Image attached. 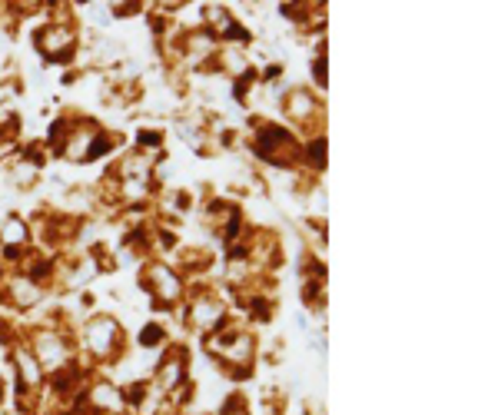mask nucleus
<instances>
[{"mask_svg": "<svg viewBox=\"0 0 498 415\" xmlns=\"http://www.w3.org/2000/svg\"><path fill=\"white\" fill-rule=\"evenodd\" d=\"M83 342H87V353L93 359H110L116 355L120 342H123V332L116 326V319L110 315H93L87 326H83Z\"/></svg>", "mask_w": 498, "mask_h": 415, "instance_id": "f257e3e1", "label": "nucleus"}, {"mask_svg": "<svg viewBox=\"0 0 498 415\" xmlns=\"http://www.w3.org/2000/svg\"><path fill=\"white\" fill-rule=\"evenodd\" d=\"M34 43H37V50H40L43 60L64 63V60L74 57V50H77V34H74L67 24H47V27H40L37 30Z\"/></svg>", "mask_w": 498, "mask_h": 415, "instance_id": "f03ea898", "label": "nucleus"}, {"mask_svg": "<svg viewBox=\"0 0 498 415\" xmlns=\"http://www.w3.org/2000/svg\"><path fill=\"white\" fill-rule=\"evenodd\" d=\"M30 353L34 359L40 362V369H47V372H57V369H67L70 365V346L60 332H37L34 342H30Z\"/></svg>", "mask_w": 498, "mask_h": 415, "instance_id": "7ed1b4c3", "label": "nucleus"}, {"mask_svg": "<svg viewBox=\"0 0 498 415\" xmlns=\"http://www.w3.org/2000/svg\"><path fill=\"white\" fill-rule=\"evenodd\" d=\"M226 319V306H223V299L219 296H213V292H200V296H193L190 302V326L200 329V332H213V329H219V322Z\"/></svg>", "mask_w": 498, "mask_h": 415, "instance_id": "20e7f679", "label": "nucleus"}, {"mask_svg": "<svg viewBox=\"0 0 498 415\" xmlns=\"http://www.w3.org/2000/svg\"><path fill=\"white\" fill-rule=\"evenodd\" d=\"M146 290L153 292L156 302H177L179 292H183V283H179V276L173 273V269H166L163 263L156 266H146Z\"/></svg>", "mask_w": 498, "mask_h": 415, "instance_id": "39448f33", "label": "nucleus"}, {"mask_svg": "<svg viewBox=\"0 0 498 415\" xmlns=\"http://www.w3.org/2000/svg\"><path fill=\"white\" fill-rule=\"evenodd\" d=\"M13 369H17V379H20V389H37L40 379H43V369L34 359L30 349H17L13 353Z\"/></svg>", "mask_w": 498, "mask_h": 415, "instance_id": "423d86ee", "label": "nucleus"}, {"mask_svg": "<svg viewBox=\"0 0 498 415\" xmlns=\"http://www.w3.org/2000/svg\"><path fill=\"white\" fill-rule=\"evenodd\" d=\"M7 299H11V306H17V309H27V306H34V302L40 299V286L30 276H13L11 283H7Z\"/></svg>", "mask_w": 498, "mask_h": 415, "instance_id": "0eeeda50", "label": "nucleus"}, {"mask_svg": "<svg viewBox=\"0 0 498 415\" xmlns=\"http://www.w3.org/2000/svg\"><path fill=\"white\" fill-rule=\"evenodd\" d=\"M316 110H319V103H316V97H312L309 90H293V93L286 97V114L293 116V120H299V123L312 120Z\"/></svg>", "mask_w": 498, "mask_h": 415, "instance_id": "6e6552de", "label": "nucleus"}, {"mask_svg": "<svg viewBox=\"0 0 498 415\" xmlns=\"http://www.w3.org/2000/svg\"><path fill=\"white\" fill-rule=\"evenodd\" d=\"M27 239H30V229L20 223V219H7L4 229H0V243H4V256H20L27 246Z\"/></svg>", "mask_w": 498, "mask_h": 415, "instance_id": "1a4fd4ad", "label": "nucleus"}, {"mask_svg": "<svg viewBox=\"0 0 498 415\" xmlns=\"http://www.w3.org/2000/svg\"><path fill=\"white\" fill-rule=\"evenodd\" d=\"M11 179L17 183V186H30L34 179H37V163L34 160H27V163H17L11 170Z\"/></svg>", "mask_w": 498, "mask_h": 415, "instance_id": "9d476101", "label": "nucleus"}]
</instances>
